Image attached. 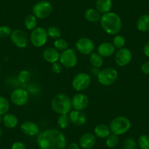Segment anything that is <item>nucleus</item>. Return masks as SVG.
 I'll return each instance as SVG.
<instances>
[{"mask_svg": "<svg viewBox=\"0 0 149 149\" xmlns=\"http://www.w3.org/2000/svg\"><path fill=\"white\" fill-rule=\"evenodd\" d=\"M37 143L40 149H65L67 138L64 133L57 129H47L40 132Z\"/></svg>", "mask_w": 149, "mask_h": 149, "instance_id": "obj_1", "label": "nucleus"}, {"mask_svg": "<svg viewBox=\"0 0 149 149\" xmlns=\"http://www.w3.org/2000/svg\"><path fill=\"white\" fill-rule=\"evenodd\" d=\"M100 25L107 34L116 35L121 31L122 21L118 14L113 12H109L102 15Z\"/></svg>", "mask_w": 149, "mask_h": 149, "instance_id": "obj_2", "label": "nucleus"}, {"mask_svg": "<svg viewBox=\"0 0 149 149\" xmlns=\"http://www.w3.org/2000/svg\"><path fill=\"white\" fill-rule=\"evenodd\" d=\"M51 107L58 115L69 114L72 109L71 99L64 93H58L53 97L51 103Z\"/></svg>", "mask_w": 149, "mask_h": 149, "instance_id": "obj_3", "label": "nucleus"}, {"mask_svg": "<svg viewBox=\"0 0 149 149\" xmlns=\"http://www.w3.org/2000/svg\"><path fill=\"white\" fill-rule=\"evenodd\" d=\"M132 126L131 121L124 116H118L115 117L110 123L111 133L116 135H122L130 130Z\"/></svg>", "mask_w": 149, "mask_h": 149, "instance_id": "obj_4", "label": "nucleus"}, {"mask_svg": "<svg viewBox=\"0 0 149 149\" xmlns=\"http://www.w3.org/2000/svg\"><path fill=\"white\" fill-rule=\"evenodd\" d=\"M48 38L47 29L44 27L38 26L31 31L29 36V41L31 45L36 48H41L47 43Z\"/></svg>", "mask_w": 149, "mask_h": 149, "instance_id": "obj_5", "label": "nucleus"}, {"mask_svg": "<svg viewBox=\"0 0 149 149\" xmlns=\"http://www.w3.org/2000/svg\"><path fill=\"white\" fill-rule=\"evenodd\" d=\"M118 78V72L113 67H107L102 70L97 74V80L101 85L104 86L113 84Z\"/></svg>", "mask_w": 149, "mask_h": 149, "instance_id": "obj_6", "label": "nucleus"}, {"mask_svg": "<svg viewBox=\"0 0 149 149\" xmlns=\"http://www.w3.org/2000/svg\"><path fill=\"white\" fill-rule=\"evenodd\" d=\"M53 12V5L48 1L42 0L34 5L32 8L33 15L39 19L48 18Z\"/></svg>", "mask_w": 149, "mask_h": 149, "instance_id": "obj_7", "label": "nucleus"}, {"mask_svg": "<svg viewBox=\"0 0 149 149\" xmlns=\"http://www.w3.org/2000/svg\"><path fill=\"white\" fill-rule=\"evenodd\" d=\"M91 78L86 72H79L73 78L72 81V88L77 91H83L91 85Z\"/></svg>", "mask_w": 149, "mask_h": 149, "instance_id": "obj_8", "label": "nucleus"}, {"mask_svg": "<svg viewBox=\"0 0 149 149\" xmlns=\"http://www.w3.org/2000/svg\"><path fill=\"white\" fill-rule=\"evenodd\" d=\"M59 62L66 68H73L78 63V56L74 49L68 48L60 54Z\"/></svg>", "mask_w": 149, "mask_h": 149, "instance_id": "obj_9", "label": "nucleus"}, {"mask_svg": "<svg viewBox=\"0 0 149 149\" xmlns=\"http://www.w3.org/2000/svg\"><path fill=\"white\" fill-rule=\"evenodd\" d=\"M10 40L15 47L18 48H24L27 47L29 42V37L26 33L22 29H14L10 34Z\"/></svg>", "mask_w": 149, "mask_h": 149, "instance_id": "obj_10", "label": "nucleus"}, {"mask_svg": "<svg viewBox=\"0 0 149 149\" xmlns=\"http://www.w3.org/2000/svg\"><path fill=\"white\" fill-rule=\"evenodd\" d=\"M29 98L28 91L23 88H17L11 92L10 101L15 105L21 107L27 104Z\"/></svg>", "mask_w": 149, "mask_h": 149, "instance_id": "obj_11", "label": "nucleus"}, {"mask_svg": "<svg viewBox=\"0 0 149 149\" xmlns=\"http://www.w3.org/2000/svg\"><path fill=\"white\" fill-rule=\"evenodd\" d=\"M76 50L83 55H90L93 53L95 45L91 39L88 37H81L75 43Z\"/></svg>", "mask_w": 149, "mask_h": 149, "instance_id": "obj_12", "label": "nucleus"}, {"mask_svg": "<svg viewBox=\"0 0 149 149\" xmlns=\"http://www.w3.org/2000/svg\"><path fill=\"white\" fill-rule=\"evenodd\" d=\"M72 106L74 110L84 111L87 108L89 104V99L86 94L84 93H78L74 94L71 99Z\"/></svg>", "mask_w": 149, "mask_h": 149, "instance_id": "obj_13", "label": "nucleus"}, {"mask_svg": "<svg viewBox=\"0 0 149 149\" xmlns=\"http://www.w3.org/2000/svg\"><path fill=\"white\" fill-rule=\"evenodd\" d=\"M132 54L130 49L127 48H120L116 51L115 56L116 63L119 67H125L132 61Z\"/></svg>", "mask_w": 149, "mask_h": 149, "instance_id": "obj_14", "label": "nucleus"}, {"mask_svg": "<svg viewBox=\"0 0 149 149\" xmlns=\"http://www.w3.org/2000/svg\"><path fill=\"white\" fill-rule=\"evenodd\" d=\"M68 115L70 117V122L73 125L81 127V126H84L86 124L87 117L83 111L72 110Z\"/></svg>", "mask_w": 149, "mask_h": 149, "instance_id": "obj_15", "label": "nucleus"}, {"mask_svg": "<svg viewBox=\"0 0 149 149\" xmlns=\"http://www.w3.org/2000/svg\"><path fill=\"white\" fill-rule=\"evenodd\" d=\"M21 132L24 133V134L27 136H37L40 134V131L39 126L37 125L36 123L31 121H25L21 124Z\"/></svg>", "mask_w": 149, "mask_h": 149, "instance_id": "obj_16", "label": "nucleus"}, {"mask_svg": "<svg viewBox=\"0 0 149 149\" xmlns=\"http://www.w3.org/2000/svg\"><path fill=\"white\" fill-rule=\"evenodd\" d=\"M94 134L86 132L81 136L79 139V146L83 149H91L97 143V138Z\"/></svg>", "mask_w": 149, "mask_h": 149, "instance_id": "obj_17", "label": "nucleus"}, {"mask_svg": "<svg viewBox=\"0 0 149 149\" xmlns=\"http://www.w3.org/2000/svg\"><path fill=\"white\" fill-rule=\"evenodd\" d=\"M116 52V48L113 43L104 42L100 44L97 48V53L103 58H107L113 55Z\"/></svg>", "mask_w": 149, "mask_h": 149, "instance_id": "obj_18", "label": "nucleus"}, {"mask_svg": "<svg viewBox=\"0 0 149 149\" xmlns=\"http://www.w3.org/2000/svg\"><path fill=\"white\" fill-rule=\"evenodd\" d=\"M60 54L54 48H47L42 52V58L48 63H55L59 61Z\"/></svg>", "mask_w": 149, "mask_h": 149, "instance_id": "obj_19", "label": "nucleus"}, {"mask_svg": "<svg viewBox=\"0 0 149 149\" xmlns=\"http://www.w3.org/2000/svg\"><path fill=\"white\" fill-rule=\"evenodd\" d=\"M94 135L100 139H106L111 133L109 126L104 124H98L94 128Z\"/></svg>", "mask_w": 149, "mask_h": 149, "instance_id": "obj_20", "label": "nucleus"}, {"mask_svg": "<svg viewBox=\"0 0 149 149\" xmlns=\"http://www.w3.org/2000/svg\"><path fill=\"white\" fill-rule=\"evenodd\" d=\"M95 6L96 9L100 13L104 14L110 12V10L113 6V2L112 0H97Z\"/></svg>", "mask_w": 149, "mask_h": 149, "instance_id": "obj_21", "label": "nucleus"}, {"mask_svg": "<svg viewBox=\"0 0 149 149\" xmlns=\"http://www.w3.org/2000/svg\"><path fill=\"white\" fill-rule=\"evenodd\" d=\"M2 123L6 128L15 129L18 124V119L15 115L8 113L3 116Z\"/></svg>", "mask_w": 149, "mask_h": 149, "instance_id": "obj_22", "label": "nucleus"}, {"mask_svg": "<svg viewBox=\"0 0 149 149\" xmlns=\"http://www.w3.org/2000/svg\"><path fill=\"white\" fill-rule=\"evenodd\" d=\"M136 26L138 31L141 32H146L149 31V15L143 14L140 15L136 23Z\"/></svg>", "mask_w": 149, "mask_h": 149, "instance_id": "obj_23", "label": "nucleus"}, {"mask_svg": "<svg viewBox=\"0 0 149 149\" xmlns=\"http://www.w3.org/2000/svg\"><path fill=\"white\" fill-rule=\"evenodd\" d=\"M101 16V13L96 8H88L84 13V17L86 21L92 23H96L100 21Z\"/></svg>", "mask_w": 149, "mask_h": 149, "instance_id": "obj_24", "label": "nucleus"}, {"mask_svg": "<svg viewBox=\"0 0 149 149\" xmlns=\"http://www.w3.org/2000/svg\"><path fill=\"white\" fill-rule=\"evenodd\" d=\"M37 18L33 14L28 15L24 19V26L29 31H32L37 27Z\"/></svg>", "mask_w": 149, "mask_h": 149, "instance_id": "obj_25", "label": "nucleus"}, {"mask_svg": "<svg viewBox=\"0 0 149 149\" xmlns=\"http://www.w3.org/2000/svg\"><path fill=\"white\" fill-rule=\"evenodd\" d=\"M89 62L94 68H100L103 64V57H102L98 53H94L90 54Z\"/></svg>", "mask_w": 149, "mask_h": 149, "instance_id": "obj_26", "label": "nucleus"}, {"mask_svg": "<svg viewBox=\"0 0 149 149\" xmlns=\"http://www.w3.org/2000/svg\"><path fill=\"white\" fill-rule=\"evenodd\" d=\"M70 124H71V122H70V119L68 114L59 115V116L58 117L57 124H58V127L61 130H65V129L68 128Z\"/></svg>", "mask_w": 149, "mask_h": 149, "instance_id": "obj_27", "label": "nucleus"}, {"mask_svg": "<svg viewBox=\"0 0 149 149\" xmlns=\"http://www.w3.org/2000/svg\"><path fill=\"white\" fill-rule=\"evenodd\" d=\"M10 107V104L8 99L4 96L0 95V115L4 116L8 113Z\"/></svg>", "mask_w": 149, "mask_h": 149, "instance_id": "obj_28", "label": "nucleus"}, {"mask_svg": "<svg viewBox=\"0 0 149 149\" xmlns=\"http://www.w3.org/2000/svg\"><path fill=\"white\" fill-rule=\"evenodd\" d=\"M105 143L106 146L110 148H113L116 147L119 143V136L110 133V135L106 138Z\"/></svg>", "mask_w": 149, "mask_h": 149, "instance_id": "obj_29", "label": "nucleus"}, {"mask_svg": "<svg viewBox=\"0 0 149 149\" xmlns=\"http://www.w3.org/2000/svg\"><path fill=\"white\" fill-rule=\"evenodd\" d=\"M47 33H48V37L52 40H57L60 38L61 36V30L55 26H51L47 29Z\"/></svg>", "mask_w": 149, "mask_h": 149, "instance_id": "obj_30", "label": "nucleus"}, {"mask_svg": "<svg viewBox=\"0 0 149 149\" xmlns=\"http://www.w3.org/2000/svg\"><path fill=\"white\" fill-rule=\"evenodd\" d=\"M69 47V44L66 40L63 39L61 37L58 39L55 40L54 42V48H56L57 51H63L64 50L67 49Z\"/></svg>", "mask_w": 149, "mask_h": 149, "instance_id": "obj_31", "label": "nucleus"}, {"mask_svg": "<svg viewBox=\"0 0 149 149\" xmlns=\"http://www.w3.org/2000/svg\"><path fill=\"white\" fill-rule=\"evenodd\" d=\"M112 43L115 46L116 48L120 49V48H124V45L126 44V40L121 34H116L114 37Z\"/></svg>", "mask_w": 149, "mask_h": 149, "instance_id": "obj_32", "label": "nucleus"}, {"mask_svg": "<svg viewBox=\"0 0 149 149\" xmlns=\"http://www.w3.org/2000/svg\"><path fill=\"white\" fill-rule=\"evenodd\" d=\"M137 146L140 149H149V136L147 134L140 136L137 141Z\"/></svg>", "mask_w": 149, "mask_h": 149, "instance_id": "obj_33", "label": "nucleus"}, {"mask_svg": "<svg viewBox=\"0 0 149 149\" xmlns=\"http://www.w3.org/2000/svg\"><path fill=\"white\" fill-rule=\"evenodd\" d=\"M18 79L19 82L21 83V84H26L31 79V73L28 70H22L18 74Z\"/></svg>", "mask_w": 149, "mask_h": 149, "instance_id": "obj_34", "label": "nucleus"}, {"mask_svg": "<svg viewBox=\"0 0 149 149\" xmlns=\"http://www.w3.org/2000/svg\"><path fill=\"white\" fill-rule=\"evenodd\" d=\"M137 143L133 138L129 137L124 141L123 143V149H136L137 148Z\"/></svg>", "mask_w": 149, "mask_h": 149, "instance_id": "obj_35", "label": "nucleus"}, {"mask_svg": "<svg viewBox=\"0 0 149 149\" xmlns=\"http://www.w3.org/2000/svg\"><path fill=\"white\" fill-rule=\"evenodd\" d=\"M11 32H12V29L8 26H0V37L1 38H5L9 36H10Z\"/></svg>", "mask_w": 149, "mask_h": 149, "instance_id": "obj_36", "label": "nucleus"}, {"mask_svg": "<svg viewBox=\"0 0 149 149\" xmlns=\"http://www.w3.org/2000/svg\"><path fill=\"white\" fill-rule=\"evenodd\" d=\"M62 69L63 66L58 61H56V62L51 64V70L55 74H60L61 72V71H62Z\"/></svg>", "mask_w": 149, "mask_h": 149, "instance_id": "obj_37", "label": "nucleus"}, {"mask_svg": "<svg viewBox=\"0 0 149 149\" xmlns=\"http://www.w3.org/2000/svg\"><path fill=\"white\" fill-rule=\"evenodd\" d=\"M142 72L145 74H149V61H145L140 67Z\"/></svg>", "mask_w": 149, "mask_h": 149, "instance_id": "obj_38", "label": "nucleus"}, {"mask_svg": "<svg viewBox=\"0 0 149 149\" xmlns=\"http://www.w3.org/2000/svg\"><path fill=\"white\" fill-rule=\"evenodd\" d=\"M11 149H26L25 144L21 141H16L13 143Z\"/></svg>", "mask_w": 149, "mask_h": 149, "instance_id": "obj_39", "label": "nucleus"}, {"mask_svg": "<svg viewBox=\"0 0 149 149\" xmlns=\"http://www.w3.org/2000/svg\"><path fill=\"white\" fill-rule=\"evenodd\" d=\"M143 53H144L145 56L149 57V40L145 44L144 47H143Z\"/></svg>", "mask_w": 149, "mask_h": 149, "instance_id": "obj_40", "label": "nucleus"}, {"mask_svg": "<svg viewBox=\"0 0 149 149\" xmlns=\"http://www.w3.org/2000/svg\"><path fill=\"white\" fill-rule=\"evenodd\" d=\"M66 149H80V146L75 143H71L67 146Z\"/></svg>", "mask_w": 149, "mask_h": 149, "instance_id": "obj_41", "label": "nucleus"}, {"mask_svg": "<svg viewBox=\"0 0 149 149\" xmlns=\"http://www.w3.org/2000/svg\"><path fill=\"white\" fill-rule=\"evenodd\" d=\"M2 121H3V116L0 115V124L2 123Z\"/></svg>", "mask_w": 149, "mask_h": 149, "instance_id": "obj_42", "label": "nucleus"}, {"mask_svg": "<svg viewBox=\"0 0 149 149\" xmlns=\"http://www.w3.org/2000/svg\"><path fill=\"white\" fill-rule=\"evenodd\" d=\"M2 129L0 128V138L2 137Z\"/></svg>", "mask_w": 149, "mask_h": 149, "instance_id": "obj_43", "label": "nucleus"}]
</instances>
